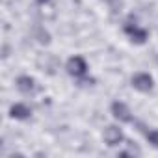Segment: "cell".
<instances>
[{
  "instance_id": "2",
  "label": "cell",
  "mask_w": 158,
  "mask_h": 158,
  "mask_svg": "<svg viewBox=\"0 0 158 158\" xmlns=\"http://www.w3.org/2000/svg\"><path fill=\"white\" fill-rule=\"evenodd\" d=\"M67 73L74 78H82L88 73V63L82 56H73L67 61Z\"/></svg>"
},
{
  "instance_id": "4",
  "label": "cell",
  "mask_w": 158,
  "mask_h": 158,
  "mask_svg": "<svg viewBox=\"0 0 158 158\" xmlns=\"http://www.w3.org/2000/svg\"><path fill=\"white\" fill-rule=\"evenodd\" d=\"M125 34L134 41V43H138V45H143L147 39H149V32L145 30V28H139L138 24H125Z\"/></svg>"
},
{
  "instance_id": "8",
  "label": "cell",
  "mask_w": 158,
  "mask_h": 158,
  "mask_svg": "<svg viewBox=\"0 0 158 158\" xmlns=\"http://www.w3.org/2000/svg\"><path fill=\"white\" fill-rule=\"evenodd\" d=\"M141 130H143V128H141ZM143 134H145V139H147L152 147L158 149V130H156V128H151V130H143Z\"/></svg>"
},
{
  "instance_id": "3",
  "label": "cell",
  "mask_w": 158,
  "mask_h": 158,
  "mask_svg": "<svg viewBox=\"0 0 158 158\" xmlns=\"http://www.w3.org/2000/svg\"><path fill=\"white\" fill-rule=\"evenodd\" d=\"M110 110H112V115H114L117 121H121V123H132V112H130V108H128L125 102L114 101L112 106H110Z\"/></svg>"
},
{
  "instance_id": "7",
  "label": "cell",
  "mask_w": 158,
  "mask_h": 158,
  "mask_svg": "<svg viewBox=\"0 0 158 158\" xmlns=\"http://www.w3.org/2000/svg\"><path fill=\"white\" fill-rule=\"evenodd\" d=\"M30 115H32V110L23 102H15L10 108V117L11 119H28Z\"/></svg>"
},
{
  "instance_id": "9",
  "label": "cell",
  "mask_w": 158,
  "mask_h": 158,
  "mask_svg": "<svg viewBox=\"0 0 158 158\" xmlns=\"http://www.w3.org/2000/svg\"><path fill=\"white\" fill-rule=\"evenodd\" d=\"M37 2H39V4H48L50 0H37Z\"/></svg>"
},
{
  "instance_id": "5",
  "label": "cell",
  "mask_w": 158,
  "mask_h": 158,
  "mask_svg": "<svg viewBox=\"0 0 158 158\" xmlns=\"http://www.w3.org/2000/svg\"><path fill=\"white\" fill-rule=\"evenodd\" d=\"M123 138H125V136H123V130H121L119 127L110 125V127L104 128V141H106L110 147H117V145H121Z\"/></svg>"
},
{
  "instance_id": "6",
  "label": "cell",
  "mask_w": 158,
  "mask_h": 158,
  "mask_svg": "<svg viewBox=\"0 0 158 158\" xmlns=\"http://www.w3.org/2000/svg\"><path fill=\"white\" fill-rule=\"evenodd\" d=\"M17 89L21 91V93H24V95H32V93H35L37 91V82L34 80L32 76H26V74H23V76H19L17 78Z\"/></svg>"
},
{
  "instance_id": "1",
  "label": "cell",
  "mask_w": 158,
  "mask_h": 158,
  "mask_svg": "<svg viewBox=\"0 0 158 158\" xmlns=\"http://www.w3.org/2000/svg\"><path fill=\"white\" fill-rule=\"evenodd\" d=\"M130 84L134 89L141 91V93H149L152 88H154V80L149 73H136L132 78H130Z\"/></svg>"
}]
</instances>
